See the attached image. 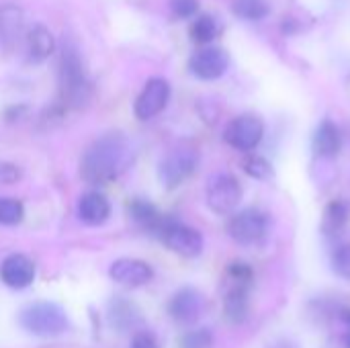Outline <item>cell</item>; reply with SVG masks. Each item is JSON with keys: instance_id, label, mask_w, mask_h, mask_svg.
I'll return each instance as SVG.
<instances>
[{"instance_id": "5", "label": "cell", "mask_w": 350, "mask_h": 348, "mask_svg": "<svg viewBox=\"0 0 350 348\" xmlns=\"http://www.w3.org/2000/svg\"><path fill=\"white\" fill-rule=\"evenodd\" d=\"M271 232V219L265 211L256 207L242 209L234 213L228 222L230 238L240 246H258Z\"/></svg>"}, {"instance_id": "10", "label": "cell", "mask_w": 350, "mask_h": 348, "mask_svg": "<svg viewBox=\"0 0 350 348\" xmlns=\"http://www.w3.org/2000/svg\"><path fill=\"white\" fill-rule=\"evenodd\" d=\"M168 101H170V84L164 78H152L146 82L144 90L139 92L135 101V107H133L135 117L142 121L154 119L166 109Z\"/></svg>"}, {"instance_id": "15", "label": "cell", "mask_w": 350, "mask_h": 348, "mask_svg": "<svg viewBox=\"0 0 350 348\" xmlns=\"http://www.w3.org/2000/svg\"><path fill=\"white\" fill-rule=\"evenodd\" d=\"M25 35V12L14 2L0 4V41L4 47H14Z\"/></svg>"}, {"instance_id": "7", "label": "cell", "mask_w": 350, "mask_h": 348, "mask_svg": "<svg viewBox=\"0 0 350 348\" xmlns=\"http://www.w3.org/2000/svg\"><path fill=\"white\" fill-rule=\"evenodd\" d=\"M199 152L193 148H178L172 150L158 166V176L160 183L166 189H176L180 187L187 178H191L197 168H199Z\"/></svg>"}, {"instance_id": "30", "label": "cell", "mask_w": 350, "mask_h": 348, "mask_svg": "<svg viewBox=\"0 0 350 348\" xmlns=\"http://www.w3.org/2000/svg\"><path fill=\"white\" fill-rule=\"evenodd\" d=\"M129 348H160V345H158V340H156V336L152 332L139 330V332L133 334Z\"/></svg>"}, {"instance_id": "19", "label": "cell", "mask_w": 350, "mask_h": 348, "mask_svg": "<svg viewBox=\"0 0 350 348\" xmlns=\"http://www.w3.org/2000/svg\"><path fill=\"white\" fill-rule=\"evenodd\" d=\"M342 148V133L338 125L330 119H324L314 133V152L322 158H334Z\"/></svg>"}, {"instance_id": "9", "label": "cell", "mask_w": 350, "mask_h": 348, "mask_svg": "<svg viewBox=\"0 0 350 348\" xmlns=\"http://www.w3.org/2000/svg\"><path fill=\"white\" fill-rule=\"evenodd\" d=\"M228 66H230L228 53L215 45L201 47L189 59V70L199 80H217L226 74Z\"/></svg>"}, {"instance_id": "3", "label": "cell", "mask_w": 350, "mask_h": 348, "mask_svg": "<svg viewBox=\"0 0 350 348\" xmlns=\"http://www.w3.org/2000/svg\"><path fill=\"white\" fill-rule=\"evenodd\" d=\"M18 324L23 326V330L39 338H53L68 332L70 328L66 312L49 302H37L27 306L18 316Z\"/></svg>"}, {"instance_id": "8", "label": "cell", "mask_w": 350, "mask_h": 348, "mask_svg": "<svg viewBox=\"0 0 350 348\" xmlns=\"http://www.w3.org/2000/svg\"><path fill=\"white\" fill-rule=\"evenodd\" d=\"M262 135H265V125L256 115H238L224 129L226 144L238 152L254 150L262 142Z\"/></svg>"}, {"instance_id": "33", "label": "cell", "mask_w": 350, "mask_h": 348, "mask_svg": "<svg viewBox=\"0 0 350 348\" xmlns=\"http://www.w3.org/2000/svg\"><path fill=\"white\" fill-rule=\"evenodd\" d=\"M342 345H345V348H350V328L349 332L345 334V338H342Z\"/></svg>"}, {"instance_id": "2", "label": "cell", "mask_w": 350, "mask_h": 348, "mask_svg": "<svg viewBox=\"0 0 350 348\" xmlns=\"http://www.w3.org/2000/svg\"><path fill=\"white\" fill-rule=\"evenodd\" d=\"M59 94L64 105L72 109H80L90 101V80L84 68L82 53L78 45L70 39L62 43V53H59Z\"/></svg>"}, {"instance_id": "14", "label": "cell", "mask_w": 350, "mask_h": 348, "mask_svg": "<svg viewBox=\"0 0 350 348\" xmlns=\"http://www.w3.org/2000/svg\"><path fill=\"white\" fill-rule=\"evenodd\" d=\"M230 281V279H228ZM250 287L252 283L230 281L224 295V314L232 324H244L250 314Z\"/></svg>"}, {"instance_id": "26", "label": "cell", "mask_w": 350, "mask_h": 348, "mask_svg": "<svg viewBox=\"0 0 350 348\" xmlns=\"http://www.w3.org/2000/svg\"><path fill=\"white\" fill-rule=\"evenodd\" d=\"M178 348H213V334L209 328H197L183 334Z\"/></svg>"}, {"instance_id": "16", "label": "cell", "mask_w": 350, "mask_h": 348, "mask_svg": "<svg viewBox=\"0 0 350 348\" xmlns=\"http://www.w3.org/2000/svg\"><path fill=\"white\" fill-rule=\"evenodd\" d=\"M78 217L86 226H103L111 217V203L98 191H88L78 201Z\"/></svg>"}, {"instance_id": "29", "label": "cell", "mask_w": 350, "mask_h": 348, "mask_svg": "<svg viewBox=\"0 0 350 348\" xmlns=\"http://www.w3.org/2000/svg\"><path fill=\"white\" fill-rule=\"evenodd\" d=\"M23 176L21 168L12 162H0V185H14Z\"/></svg>"}, {"instance_id": "12", "label": "cell", "mask_w": 350, "mask_h": 348, "mask_svg": "<svg viewBox=\"0 0 350 348\" xmlns=\"http://www.w3.org/2000/svg\"><path fill=\"white\" fill-rule=\"evenodd\" d=\"M0 279L10 289H27L35 281V265L25 254H10L0 265Z\"/></svg>"}, {"instance_id": "1", "label": "cell", "mask_w": 350, "mask_h": 348, "mask_svg": "<svg viewBox=\"0 0 350 348\" xmlns=\"http://www.w3.org/2000/svg\"><path fill=\"white\" fill-rule=\"evenodd\" d=\"M131 164V144L119 131L96 137L80 160V176L88 185H109Z\"/></svg>"}, {"instance_id": "23", "label": "cell", "mask_w": 350, "mask_h": 348, "mask_svg": "<svg viewBox=\"0 0 350 348\" xmlns=\"http://www.w3.org/2000/svg\"><path fill=\"white\" fill-rule=\"evenodd\" d=\"M350 219V207L349 203L345 201H332L326 207V215H324V228L328 234L338 232L347 226V222Z\"/></svg>"}, {"instance_id": "25", "label": "cell", "mask_w": 350, "mask_h": 348, "mask_svg": "<svg viewBox=\"0 0 350 348\" xmlns=\"http://www.w3.org/2000/svg\"><path fill=\"white\" fill-rule=\"evenodd\" d=\"M242 166H244L246 174L252 176V178L267 180V178L273 176V166H271V162H269L267 158H262V156H248V158L242 162Z\"/></svg>"}, {"instance_id": "32", "label": "cell", "mask_w": 350, "mask_h": 348, "mask_svg": "<svg viewBox=\"0 0 350 348\" xmlns=\"http://www.w3.org/2000/svg\"><path fill=\"white\" fill-rule=\"evenodd\" d=\"M340 320L350 328V308H345V310L340 312Z\"/></svg>"}, {"instance_id": "28", "label": "cell", "mask_w": 350, "mask_h": 348, "mask_svg": "<svg viewBox=\"0 0 350 348\" xmlns=\"http://www.w3.org/2000/svg\"><path fill=\"white\" fill-rule=\"evenodd\" d=\"M170 10L178 18H189L199 10V0H170Z\"/></svg>"}, {"instance_id": "31", "label": "cell", "mask_w": 350, "mask_h": 348, "mask_svg": "<svg viewBox=\"0 0 350 348\" xmlns=\"http://www.w3.org/2000/svg\"><path fill=\"white\" fill-rule=\"evenodd\" d=\"M269 348H297V345H293L291 340H277L275 345H271Z\"/></svg>"}, {"instance_id": "22", "label": "cell", "mask_w": 350, "mask_h": 348, "mask_svg": "<svg viewBox=\"0 0 350 348\" xmlns=\"http://www.w3.org/2000/svg\"><path fill=\"white\" fill-rule=\"evenodd\" d=\"M232 10L244 21H260L271 12L269 0H232Z\"/></svg>"}, {"instance_id": "20", "label": "cell", "mask_w": 350, "mask_h": 348, "mask_svg": "<svg viewBox=\"0 0 350 348\" xmlns=\"http://www.w3.org/2000/svg\"><path fill=\"white\" fill-rule=\"evenodd\" d=\"M129 215L133 217V222H137L142 228H146L150 234H154V230L158 228V224L162 222V213L156 209V205H152L146 199H133L129 203Z\"/></svg>"}, {"instance_id": "17", "label": "cell", "mask_w": 350, "mask_h": 348, "mask_svg": "<svg viewBox=\"0 0 350 348\" xmlns=\"http://www.w3.org/2000/svg\"><path fill=\"white\" fill-rule=\"evenodd\" d=\"M107 318H109V324L113 330L117 332H127V330H133L137 324H139V310L135 308L133 302H129L127 297L123 295H115L111 302H109V308H107Z\"/></svg>"}, {"instance_id": "27", "label": "cell", "mask_w": 350, "mask_h": 348, "mask_svg": "<svg viewBox=\"0 0 350 348\" xmlns=\"http://www.w3.org/2000/svg\"><path fill=\"white\" fill-rule=\"evenodd\" d=\"M332 269L340 279L350 281V242L338 244L334 248V252H332Z\"/></svg>"}, {"instance_id": "21", "label": "cell", "mask_w": 350, "mask_h": 348, "mask_svg": "<svg viewBox=\"0 0 350 348\" xmlns=\"http://www.w3.org/2000/svg\"><path fill=\"white\" fill-rule=\"evenodd\" d=\"M221 33V25L215 16L211 14H201L193 27H191V37L195 43H201V45H207L211 41H215Z\"/></svg>"}, {"instance_id": "13", "label": "cell", "mask_w": 350, "mask_h": 348, "mask_svg": "<svg viewBox=\"0 0 350 348\" xmlns=\"http://www.w3.org/2000/svg\"><path fill=\"white\" fill-rule=\"evenodd\" d=\"M109 275L115 283L125 287H142L152 281L154 271L148 263L137 258H119L111 265Z\"/></svg>"}, {"instance_id": "6", "label": "cell", "mask_w": 350, "mask_h": 348, "mask_svg": "<svg viewBox=\"0 0 350 348\" xmlns=\"http://www.w3.org/2000/svg\"><path fill=\"white\" fill-rule=\"evenodd\" d=\"M207 207L217 215H234L242 201V185L234 174L217 172L207 180L205 187Z\"/></svg>"}, {"instance_id": "4", "label": "cell", "mask_w": 350, "mask_h": 348, "mask_svg": "<svg viewBox=\"0 0 350 348\" xmlns=\"http://www.w3.org/2000/svg\"><path fill=\"white\" fill-rule=\"evenodd\" d=\"M154 236L164 242L172 252L187 256V258H195L203 252V236L199 230L183 224L180 219L172 217V215H164L162 222L158 224V228L154 230Z\"/></svg>"}, {"instance_id": "24", "label": "cell", "mask_w": 350, "mask_h": 348, "mask_svg": "<svg viewBox=\"0 0 350 348\" xmlns=\"http://www.w3.org/2000/svg\"><path fill=\"white\" fill-rule=\"evenodd\" d=\"M25 217V207L18 199L0 197V224L2 226H16Z\"/></svg>"}, {"instance_id": "11", "label": "cell", "mask_w": 350, "mask_h": 348, "mask_svg": "<svg viewBox=\"0 0 350 348\" xmlns=\"http://www.w3.org/2000/svg\"><path fill=\"white\" fill-rule=\"evenodd\" d=\"M203 310H205V299L193 287L178 289L170 297V302H168V314H170V318L174 322H178V324H185V326L195 324L203 316Z\"/></svg>"}, {"instance_id": "18", "label": "cell", "mask_w": 350, "mask_h": 348, "mask_svg": "<svg viewBox=\"0 0 350 348\" xmlns=\"http://www.w3.org/2000/svg\"><path fill=\"white\" fill-rule=\"evenodd\" d=\"M55 49V39L43 25H35L25 33V53L33 64L45 62Z\"/></svg>"}]
</instances>
